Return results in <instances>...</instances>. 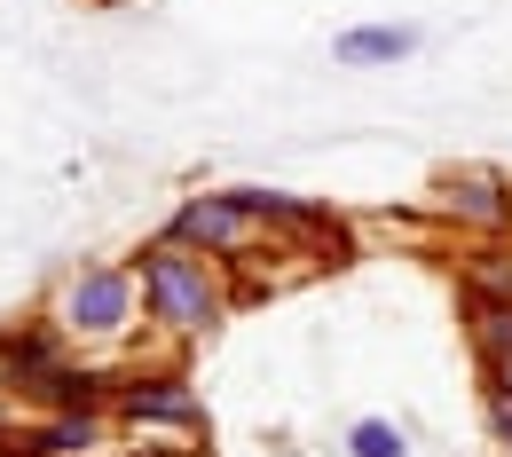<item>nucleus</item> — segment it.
Returning <instances> with one entry per match:
<instances>
[{
  "instance_id": "f257e3e1",
  "label": "nucleus",
  "mask_w": 512,
  "mask_h": 457,
  "mask_svg": "<svg viewBox=\"0 0 512 457\" xmlns=\"http://www.w3.org/2000/svg\"><path fill=\"white\" fill-rule=\"evenodd\" d=\"M221 261H205V253H182L174 237H158V245H142L134 253V284H142V316L166 331H213L221 324V308H229V292H221Z\"/></svg>"
},
{
  "instance_id": "f03ea898",
  "label": "nucleus",
  "mask_w": 512,
  "mask_h": 457,
  "mask_svg": "<svg viewBox=\"0 0 512 457\" xmlns=\"http://www.w3.org/2000/svg\"><path fill=\"white\" fill-rule=\"evenodd\" d=\"M142 316V284H134V268H79L64 292H56V324L71 339H119V331Z\"/></svg>"
},
{
  "instance_id": "7ed1b4c3",
  "label": "nucleus",
  "mask_w": 512,
  "mask_h": 457,
  "mask_svg": "<svg viewBox=\"0 0 512 457\" xmlns=\"http://www.w3.org/2000/svg\"><path fill=\"white\" fill-rule=\"evenodd\" d=\"M166 237H174L182 253H205V261L237 268L245 253H253L260 221H253V205H245L237 190H205V197H190V205L166 221Z\"/></svg>"
},
{
  "instance_id": "20e7f679",
  "label": "nucleus",
  "mask_w": 512,
  "mask_h": 457,
  "mask_svg": "<svg viewBox=\"0 0 512 457\" xmlns=\"http://www.w3.org/2000/svg\"><path fill=\"white\" fill-rule=\"evenodd\" d=\"M111 410L134 418V426H205V402L182 371H142V379H119Z\"/></svg>"
},
{
  "instance_id": "39448f33",
  "label": "nucleus",
  "mask_w": 512,
  "mask_h": 457,
  "mask_svg": "<svg viewBox=\"0 0 512 457\" xmlns=\"http://www.w3.org/2000/svg\"><path fill=\"white\" fill-rule=\"evenodd\" d=\"M442 213H449V221H465V229L505 237V229H512V190L497 182V174L465 166V174H442Z\"/></svg>"
},
{
  "instance_id": "423d86ee",
  "label": "nucleus",
  "mask_w": 512,
  "mask_h": 457,
  "mask_svg": "<svg viewBox=\"0 0 512 457\" xmlns=\"http://www.w3.org/2000/svg\"><path fill=\"white\" fill-rule=\"evenodd\" d=\"M64 371H71V363H64V347H56L48 331H0V379H8V387L48 394Z\"/></svg>"
},
{
  "instance_id": "0eeeda50",
  "label": "nucleus",
  "mask_w": 512,
  "mask_h": 457,
  "mask_svg": "<svg viewBox=\"0 0 512 457\" xmlns=\"http://www.w3.org/2000/svg\"><path fill=\"white\" fill-rule=\"evenodd\" d=\"M111 442V426H103V410H48L16 450H32V457H95Z\"/></svg>"
},
{
  "instance_id": "6e6552de",
  "label": "nucleus",
  "mask_w": 512,
  "mask_h": 457,
  "mask_svg": "<svg viewBox=\"0 0 512 457\" xmlns=\"http://www.w3.org/2000/svg\"><path fill=\"white\" fill-rule=\"evenodd\" d=\"M331 56L339 64H402V56H418V32L410 24H355L331 40Z\"/></svg>"
},
{
  "instance_id": "1a4fd4ad",
  "label": "nucleus",
  "mask_w": 512,
  "mask_h": 457,
  "mask_svg": "<svg viewBox=\"0 0 512 457\" xmlns=\"http://www.w3.org/2000/svg\"><path fill=\"white\" fill-rule=\"evenodd\" d=\"M465 331H473V347H481V363L489 355H512V300H489V292H465Z\"/></svg>"
},
{
  "instance_id": "9d476101",
  "label": "nucleus",
  "mask_w": 512,
  "mask_h": 457,
  "mask_svg": "<svg viewBox=\"0 0 512 457\" xmlns=\"http://www.w3.org/2000/svg\"><path fill=\"white\" fill-rule=\"evenodd\" d=\"M347 450H355V457H410V442H402L394 418H363V426L347 434Z\"/></svg>"
},
{
  "instance_id": "9b49d317",
  "label": "nucleus",
  "mask_w": 512,
  "mask_h": 457,
  "mask_svg": "<svg viewBox=\"0 0 512 457\" xmlns=\"http://www.w3.org/2000/svg\"><path fill=\"white\" fill-rule=\"evenodd\" d=\"M481 418H489V434L512 450V394L505 387H481Z\"/></svg>"
},
{
  "instance_id": "f8f14e48",
  "label": "nucleus",
  "mask_w": 512,
  "mask_h": 457,
  "mask_svg": "<svg viewBox=\"0 0 512 457\" xmlns=\"http://www.w3.org/2000/svg\"><path fill=\"white\" fill-rule=\"evenodd\" d=\"M481 387H505L512 394V355H489V363H481Z\"/></svg>"
},
{
  "instance_id": "ddd939ff",
  "label": "nucleus",
  "mask_w": 512,
  "mask_h": 457,
  "mask_svg": "<svg viewBox=\"0 0 512 457\" xmlns=\"http://www.w3.org/2000/svg\"><path fill=\"white\" fill-rule=\"evenodd\" d=\"M16 457H32V450H16Z\"/></svg>"
}]
</instances>
